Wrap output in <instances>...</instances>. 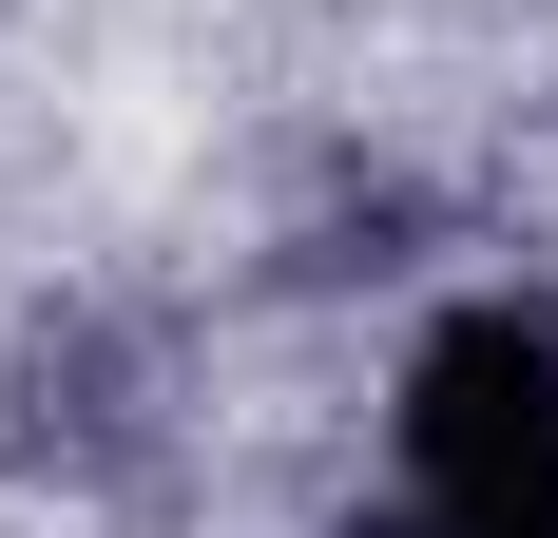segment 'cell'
Wrapping results in <instances>:
<instances>
[{
  "label": "cell",
  "mask_w": 558,
  "mask_h": 538,
  "mask_svg": "<svg viewBox=\"0 0 558 538\" xmlns=\"http://www.w3.org/2000/svg\"><path fill=\"white\" fill-rule=\"evenodd\" d=\"M347 538H558V308L482 289L404 346V500Z\"/></svg>",
  "instance_id": "cell-1"
}]
</instances>
